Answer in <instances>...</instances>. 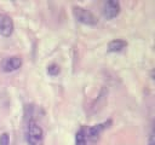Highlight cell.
<instances>
[{"mask_svg":"<svg viewBox=\"0 0 155 145\" xmlns=\"http://www.w3.org/2000/svg\"><path fill=\"white\" fill-rule=\"evenodd\" d=\"M2 70L5 72H12L18 70L22 66V59L18 56H11V57H6L2 63H1Z\"/></svg>","mask_w":155,"mask_h":145,"instance_id":"5","label":"cell"},{"mask_svg":"<svg viewBox=\"0 0 155 145\" xmlns=\"http://www.w3.org/2000/svg\"><path fill=\"white\" fill-rule=\"evenodd\" d=\"M73 14H74L75 19L80 23H84L87 25H94L98 23L97 17L91 11H88L81 6H74L73 7Z\"/></svg>","mask_w":155,"mask_h":145,"instance_id":"2","label":"cell"},{"mask_svg":"<svg viewBox=\"0 0 155 145\" xmlns=\"http://www.w3.org/2000/svg\"><path fill=\"white\" fill-rule=\"evenodd\" d=\"M148 145H154V132L151 130L149 134V139H148Z\"/></svg>","mask_w":155,"mask_h":145,"instance_id":"11","label":"cell"},{"mask_svg":"<svg viewBox=\"0 0 155 145\" xmlns=\"http://www.w3.org/2000/svg\"><path fill=\"white\" fill-rule=\"evenodd\" d=\"M13 29H15V25H13L12 18L5 13H0V35L5 37L11 36L13 33Z\"/></svg>","mask_w":155,"mask_h":145,"instance_id":"3","label":"cell"},{"mask_svg":"<svg viewBox=\"0 0 155 145\" xmlns=\"http://www.w3.org/2000/svg\"><path fill=\"white\" fill-rule=\"evenodd\" d=\"M25 138L29 145H42L44 141V130L35 121H29L27 126Z\"/></svg>","mask_w":155,"mask_h":145,"instance_id":"1","label":"cell"},{"mask_svg":"<svg viewBox=\"0 0 155 145\" xmlns=\"http://www.w3.org/2000/svg\"><path fill=\"white\" fill-rule=\"evenodd\" d=\"M59 66L57 65V64H50L48 66H47V72H48V75H51V76H56V75H58L59 74Z\"/></svg>","mask_w":155,"mask_h":145,"instance_id":"9","label":"cell"},{"mask_svg":"<svg viewBox=\"0 0 155 145\" xmlns=\"http://www.w3.org/2000/svg\"><path fill=\"white\" fill-rule=\"evenodd\" d=\"M10 144V138L7 133H2L0 135V145H8Z\"/></svg>","mask_w":155,"mask_h":145,"instance_id":"10","label":"cell"},{"mask_svg":"<svg viewBox=\"0 0 155 145\" xmlns=\"http://www.w3.org/2000/svg\"><path fill=\"white\" fill-rule=\"evenodd\" d=\"M110 123V121L108 122H103V123H98V124H94L92 127H90L87 130H86V137L91 140H97L99 138V135L102 134V132L108 127V124Z\"/></svg>","mask_w":155,"mask_h":145,"instance_id":"6","label":"cell"},{"mask_svg":"<svg viewBox=\"0 0 155 145\" xmlns=\"http://www.w3.org/2000/svg\"><path fill=\"white\" fill-rule=\"evenodd\" d=\"M127 46V42L125 40H121V39H116V40H113L108 44V51L109 52H120L121 50H124L125 47Z\"/></svg>","mask_w":155,"mask_h":145,"instance_id":"7","label":"cell"},{"mask_svg":"<svg viewBox=\"0 0 155 145\" xmlns=\"http://www.w3.org/2000/svg\"><path fill=\"white\" fill-rule=\"evenodd\" d=\"M75 145H86V128L81 127L75 134Z\"/></svg>","mask_w":155,"mask_h":145,"instance_id":"8","label":"cell"},{"mask_svg":"<svg viewBox=\"0 0 155 145\" xmlns=\"http://www.w3.org/2000/svg\"><path fill=\"white\" fill-rule=\"evenodd\" d=\"M120 10H121L120 8V4L117 1L109 0V1L104 2L103 8H102V12H103V16L107 19H113V18H115L120 13Z\"/></svg>","mask_w":155,"mask_h":145,"instance_id":"4","label":"cell"}]
</instances>
